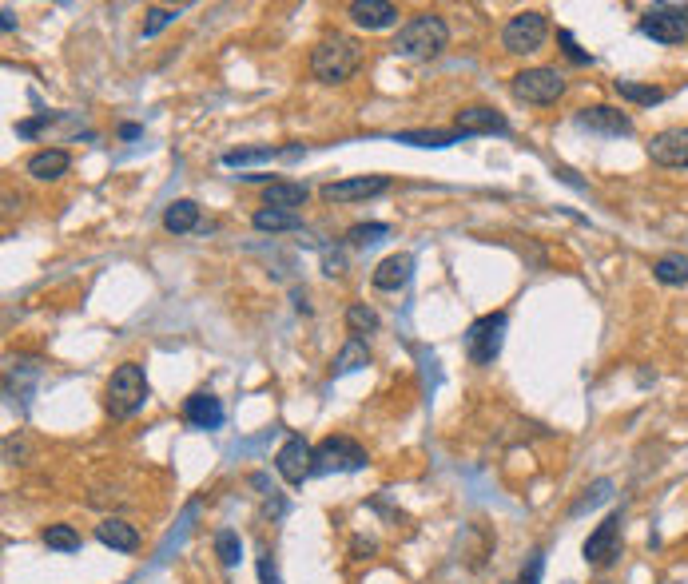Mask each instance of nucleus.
Wrapping results in <instances>:
<instances>
[{"label":"nucleus","mask_w":688,"mask_h":584,"mask_svg":"<svg viewBox=\"0 0 688 584\" xmlns=\"http://www.w3.org/2000/svg\"><path fill=\"white\" fill-rule=\"evenodd\" d=\"M386 235H390V227H386V223H354V227L346 231L350 247H374V243H382Z\"/></svg>","instance_id":"2f4dec72"},{"label":"nucleus","mask_w":688,"mask_h":584,"mask_svg":"<svg viewBox=\"0 0 688 584\" xmlns=\"http://www.w3.org/2000/svg\"><path fill=\"white\" fill-rule=\"evenodd\" d=\"M645 151H649V159H653L657 167H688V124L657 132V136L645 144Z\"/></svg>","instance_id":"ddd939ff"},{"label":"nucleus","mask_w":688,"mask_h":584,"mask_svg":"<svg viewBox=\"0 0 688 584\" xmlns=\"http://www.w3.org/2000/svg\"><path fill=\"white\" fill-rule=\"evenodd\" d=\"M394 144H410V147H434V151H442V147H454L462 144V136L458 132H398L394 136Z\"/></svg>","instance_id":"cd10ccee"},{"label":"nucleus","mask_w":688,"mask_h":584,"mask_svg":"<svg viewBox=\"0 0 688 584\" xmlns=\"http://www.w3.org/2000/svg\"><path fill=\"white\" fill-rule=\"evenodd\" d=\"M346 330H350L354 338L374 334V330H378V314H374L366 302H350V306H346Z\"/></svg>","instance_id":"7c9ffc66"},{"label":"nucleus","mask_w":688,"mask_h":584,"mask_svg":"<svg viewBox=\"0 0 688 584\" xmlns=\"http://www.w3.org/2000/svg\"><path fill=\"white\" fill-rule=\"evenodd\" d=\"M183 8H148V20H144V28H140V36L144 40H152L156 32H164L168 24H175V16H179Z\"/></svg>","instance_id":"72a5a7b5"},{"label":"nucleus","mask_w":688,"mask_h":584,"mask_svg":"<svg viewBox=\"0 0 688 584\" xmlns=\"http://www.w3.org/2000/svg\"><path fill=\"white\" fill-rule=\"evenodd\" d=\"M557 44H561V52H565V60H569V64H577V68H589V64H593V56L577 48V40H573V32H569V28H561V32H557Z\"/></svg>","instance_id":"f704fd0d"},{"label":"nucleus","mask_w":688,"mask_h":584,"mask_svg":"<svg viewBox=\"0 0 688 584\" xmlns=\"http://www.w3.org/2000/svg\"><path fill=\"white\" fill-rule=\"evenodd\" d=\"M267 159H283V147L259 144V147H235V151H223V167H251V163H267Z\"/></svg>","instance_id":"393cba45"},{"label":"nucleus","mask_w":688,"mask_h":584,"mask_svg":"<svg viewBox=\"0 0 688 584\" xmlns=\"http://www.w3.org/2000/svg\"><path fill=\"white\" fill-rule=\"evenodd\" d=\"M140 136H144L140 124H120V140H140Z\"/></svg>","instance_id":"79ce46f5"},{"label":"nucleus","mask_w":688,"mask_h":584,"mask_svg":"<svg viewBox=\"0 0 688 584\" xmlns=\"http://www.w3.org/2000/svg\"><path fill=\"white\" fill-rule=\"evenodd\" d=\"M251 227H255V231H271V235H279V231H299V227H303V219H299L295 211L259 207V211L251 215Z\"/></svg>","instance_id":"5701e85b"},{"label":"nucleus","mask_w":688,"mask_h":584,"mask_svg":"<svg viewBox=\"0 0 688 584\" xmlns=\"http://www.w3.org/2000/svg\"><path fill=\"white\" fill-rule=\"evenodd\" d=\"M164 227L172 235H191L199 231V203L195 199H175L172 207L164 211Z\"/></svg>","instance_id":"4be33fe9"},{"label":"nucleus","mask_w":688,"mask_h":584,"mask_svg":"<svg viewBox=\"0 0 688 584\" xmlns=\"http://www.w3.org/2000/svg\"><path fill=\"white\" fill-rule=\"evenodd\" d=\"M346 12L366 32H382V28L398 24V4H390V0H354Z\"/></svg>","instance_id":"f3484780"},{"label":"nucleus","mask_w":688,"mask_h":584,"mask_svg":"<svg viewBox=\"0 0 688 584\" xmlns=\"http://www.w3.org/2000/svg\"><path fill=\"white\" fill-rule=\"evenodd\" d=\"M183 418H187L191 430H219L223 418H227V410H223V402H219L215 394L199 390V394H191V398L183 402Z\"/></svg>","instance_id":"dca6fc26"},{"label":"nucleus","mask_w":688,"mask_h":584,"mask_svg":"<svg viewBox=\"0 0 688 584\" xmlns=\"http://www.w3.org/2000/svg\"><path fill=\"white\" fill-rule=\"evenodd\" d=\"M410 279H414V259H410V255H390V259H382V263L374 267V275H370L374 291H402Z\"/></svg>","instance_id":"6ab92c4d"},{"label":"nucleus","mask_w":688,"mask_h":584,"mask_svg":"<svg viewBox=\"0 0 688 584\" xmlns=\"http://www.w3.org/2000/svg\"><path fill=\"white\" fill-rule=\"evenodd\" d=\"M641 32L653 36L657 44H681L688 40V8H673V4H657L641 16Z\"/></svg>","instance_id":"1a4fd4ad"},{"label":"nucleus","mask_w":688,"mask_h":584,"mask_svg":"<svg viewBox=\"0 0 688 584\" xmlns=\"http://www.w3.org/2000/svg\"><path fill=\"white\" fill-rule=\"evenodd\" d=\"M323 275H331V279L346 275V251L343 247H323Z\"/></svg>","instance_id":"c9c22d12"},{"label":"nucleus","mask_w":688,"mask_h":584,"mask_svg":"<svg viewBox=\"0 0 688 584\" xmlns=\"http://www.w3.org/2000/svg\"><path fill=\"white\" fill-rule=\"evenodd\" d=\"M653 275H657V283H665V287H685L688 259L685 255H661V259L653 263Z\"/></svg>","instance_id":"bb28decb"},{"label":"nucleus","mask_w":688,"mask_h":584,"mask_svg":"<svg viewBox=\"0 0 688 584\" xmlns=\"http://www.w3.org/2000/svg\"><path fill=\"white\" fill-rule=\"evenodd\" d=\"M541 573H545V553H533V557L525 561V569H521L517 584H541Z\"/></svg>","instance_id":"4c0bfd02"},{"label":"nucleus","mask_w":688,"mask_h":584,"mask_svg":"<svg viewBox=\"0 0 688 584\" xmlns=\"http://www.w3.org/2000/svg\"><path fill=\"white\" fill-rule=\"evenodd\" d=\"M56 120H60L56 112H40L36 120H20V124H16V136H20V140H32L40 128H48V124H56Z\"/></svg>","instance_id":"e433bc0d"},{"label":"nucleus","mask_w":688,"mask_h":584,"mask_svg":"<svg viewBox=\"0 0 688 584\" xmlns=\"http://www.w3.org/2000/svg\"><path fill=\"white\" fill-rule=\"evenodd\" d=\"M545 36H549L545 12L525 8V12H517V16L506 20V28H502V48L514 52V56H529V52H537V48L545 44Z\"/></svg>","instance_id":"423d86ee"},{"label":"nucleus","mask_w":688,"mask_h":584,"mask_svg":"<svg viewBox=\"0 0 688 584\" xmlns=\"http://www.w3.org/2000/svg\"><path fill=\"white\" fill-rule=\"evenodd\" d=\"M370 457L366 449L358 445L354 438H323L315 445V465H311V477H327V473H358L366 469Z\"/></svg>","instance_id":"39448f33"},{"label":"nucleus","mask_w":688,"mask_h":584,"mask_svg":"<svg viewBox=\"0 0 688 584\" xmlns=\"http://www.w3.org/2000/svg\"><path fill=\"white\" fill-rule=\"evenodd\" d=\"M68 167H72V155L64 147H44V151L28 155V163H24V171L32 179H40V183H52V179L68 175Z\"/></svg>","instance_id":"a211bd4d"},{"label":"nucleus","mask_w":688,"mask_h":584,"mask_svg":"<svg viewBox=\"0 0 688 584\" xmlns=\"http://www.w3.org/2000/svg\"><path fill=\"white\" fill-rule=\"evenodd\" d=\"M303 151H307V147H303V144H295V147H283V159H287V163H295V159H299V155H303Z\"/></svg>","instance_id":"37998d69"},{"label":"nucleus","mask_w":688,"mask_h":584,"mask_svg":"<svg viewBox=\"0 0 688 584\" xmlns=\"http://www.w3.org/2000/svg\"><path fill=\"white\" fill-rule=\"evenodd\" d=\"M354 553H374V541H362V537H358V541H354Z\"/></svg>","instance_id":"a18cd8bd"},{"label":"nucleus","mask_w":688,"mask_h":584,"mask_svg":"<svg viewBox=\"0 0 688 584\" xmlns=\"http://www.w3.org/2000/svg\"><path fill=\"white\" fill-rule=\"evenodd\" d=\"M215 557H219L223 569H235V565L243 561V541H239L235 529H219V533H215Z\"/></svg>","instance_id":"c756f323"},{"label":"nucleus","mask_w":688,"mask_h":584,"mask_svg":"<svg viewBox=\"0 0 688 584\" xmlns=\"http://www.w3.org/2000/svg\"><path fill=\"white\" fill-rule=\"evenodd\" d=\"M581 553H585V565H593V569H605V565H613L621 557V513L617 509L589 533Z\"/></svg>","instance_id":"6e6552de"},{"label":"nucleus","mask_w":688,"mask_h":584,"mask_svg":"<svg viewBox=\"0 0 688 584\" xmlns=\"http://www.w3.org/2000/svg\"><path fill=\"white\" fill-rule=\"evenodd\" d=\"M40 382V362L36 358H8V374H4V394L8 402L16 406L20 398V414L28 410V398H32V386Z\"/></svg>","instance_id":"4468645a"},{"label":"nucleus","mask_w":688,"mask_h":584,"mask_svg":"<svg viewBox=\"0 0 688 584\" xmlns=\"http://www.w3.org/2000/svg\"><path fill=\"white\" fill-rule=\"evenodd\" d=\"M454 132L466 140V136H510V120L498 112V108H486V104H470L454 116Z\"/></svg>","instance_id":"9b49d317"},{"label":"nucleus","mask_w":688,"mask_h":584,"mask_svg":"<svg viewBox=\"0 0 688 584\" xmlns=\"http://www.w3.org/2000/svg\"><path fill=\"white\" fill-rule=\"evenodd\" d=\"M514 96L525 100V104H537V108L557 104L565 96V72H557V68H525V72L514 76Z\"/></svg>","instance_id":"0eeeda50"},{"label":"nucleus","mask_w":688,"mask_h":584,"mask_svg":"<svg viewBox=\"0 0 688 584\" xmlns=\"http://www.w3.org/2000/svg\"><path fill=\"white\" fill-rule=\"evenodd\" d=\"M259 584H279V569H275L271 553H263V557H259Z\"/></svg>","instance_id":"58836bf2"},{"label":"nucleus","mask_w":688,"mask_h":584,"mask_svg":"<svg viewBox=\"0 0 688 584\" xmlns=\"http://www.w3.org/2000/svg\"><path fill=\"white\" fill-rule=\"evenodd\" d=\"M577 128L593 132V136H605V140H621V136H633V120L621 112V108H609V104H593V108H581L573 116Z\"/></svg>","instance_id":"9d476101"},{"label":"nucleus","mask_w":688,"mask_h":584,"mask_svg":"<svg viewBox=\"0 0 688 584\" xmlns=\"http://www.w3.org/2000/svg\"><path fill=\"white\" fill-rule=\"evenodd\" d=\"M0 28H4V32H12V28H16V12H12V4H4V8H0Z\"/></svg>","instance_id":"a19ab883"},{"label":"nucleus","mask_w":688,"mask_h":584,"mask_svg":"<svg viewBox=\"0 0 688 584\" xmlns=\"http://www.w3.org/2000/svg\"><path fill=\"white\" fill-rule=\"evenodd\" d=\"M311 465H315V449L307 445V438H299V434H291V438L279 445V453H275V469L291 485H303L311 477Z\"/></svg>","instance_id":"f8f14e48"},{"label":"nucleus","mask_w":688,"mask_h":584,"mask_svg":"<svg viewBox=\"0 0 688 584\" xmlns=\"http://www.w3.org/2000/svg\"><path fill=\"white\" fill-rule=\"evenodd\" d=\"M358 64H362V48L346 32L323 36L315 44V52H311V76L319 84H343V80H350L358 72Z\"/></svg>","instance_id":"f03ea898"},{"label":"nucleus","mask_w":688,"mask_h":584,"mask_svg":"<svg viewBox=\"0 0 688 584\" xmlns=\"http://www.w3.org/2000/svg\"><path fill=\"white\" fill-rule=\"evenodd\" d=\"M609 497H613V481H609V477H601V481H593V485L585 489V497H581L569 513H573V517H581L585 509H597V505H601V501H609Z\"/></svg>","instance_id":"473e14b6"},{"label":"nucleus","mask_w":688,"mask_h":584,"mask_svg":"<svg viewBox=\"0 0 688 584\" xmlns=\"http://www.w3.org/2000/svg\"><path fill=\"white\" fill-rule=\"evenodd\" d=\"M390 191V179L386 175H358V179H339V183H327L323 187V199L327 203H354V199H374Z\"/></svg>","instance_id":"2eb2a0df"},{"label":"nucleus","mask_w":688,"mask_h":584,"mask_svg":"<svg viewBox=\"0 0 688 584\" xmlns=\"http://www.w3.org/2000/svg\"><path fill=\"white\" fill-rule=\"evenodd\" d=\"M613 92H617L621 100H629V104H641V108H653V104H661V100H665V92H661V88H653V84H637V80H613Z\"/></svg>","instance_id":"a878e982"},{"label":"nucleus","mask_w":688,"mask_h":584,"mask_svg":"<svg viewBox=\"0 0 688 584\" xmlns=\"http://www.w3.org/2000/svg\"><path fill=\"white\" fill-rule=\"evenodd\" d=\"M506 326H510V314L506 310H494V314H482L470 322L466 330V354L474 366H494L498 354H502V342H506Z\"/></svg>","instance_id":"20e7f679"},{"label":"nucleus","mask_w":688,"mask_h":584,"mask_svg":"<svg viewBox=\"0 0 688 584\" xmlns=\"http://www.w3.org/2000/svg\"><path fill=\"white\" fill-rule=\"evenodd\" d=\"M553 175H557V179H561V183H569V187H573V191H585V183H581V179H577V171H569V167H557V171H553Z\"/></svg>","instance_id":"ea45409f"},{"label":"nucleus","mask_w":688,"mask_h":584,"mask_svg":"<svg viewBox=\"0 0 688 584\" xmlns=\"http://www.w3.org/2000/svg\"><path fill=\"white\" fill-rule=\"evenodd\" d=\"M446 44H450L446 20H442L438 12H418V16H410V20L398 28V36H394L390 48H394L402 60H434V56L446 52Z\"/></svg>","instance_id":"f257e3e1"},{"label":"nucleus","mask_w":688,"mask_h":584,"mask_svg":"<svg viewBox=\"0 0 688 584\" xmlns=\"http://www.w3.org/2000/svg\"><path fill=\"white\" fill-rule=\"evenodd\" d=\"M44 545H48L52 553H80L84 537H80L72 525H48V529H44Z\"/></svg>","instance_id":"c85d7f7f"},{"label":"nucleus","mask_w":688,"mask_h":584,"mask_svg":"<svg viewBox=\"0 0 688 584\" xmlns=\"http://www.w3.org/2000/svg\"><path fill=\"white\" fill-rule=\"evenodd\" d=\"M362 366H370V350H366L362 338L350 334L343 342V350H339V358H335V366H331V374L343 378V374H354V370H362Z\"/></svg>","instance_id":"b1692460"},{"label":"nucleus","mask_w":688,"mask_h":584,"mask_svg":"<svg viewBox=\"0 0 688 584\" xmlns=\"http://www.w3.org/2000/svg\"><path fill=\"white\" fill-rule=\"evenodd\" d=\"M311 199V187L307 183H291V179H275V183H267V191H263V207H275V211H295L299 215V207Z\"/></svg>","instance_id":"412c9836"},{"label":"nucleus","mask_w":688,"mask_h":584,"mask_svg":"<svg viewBox=\"0 0 688 584\" xmlns=\"http://www.w3.org/2000/svg\"><path fill=\"white\" fill-rule=\"evenodd\" d=\"M96 541L108 545V549H116V553H136L140 549V529L128 525L124 517H104L96 525Z\"/></svg>","instance_id":"aec40b11"},{"label":"nucleus","mask_w":688,"mask_h":584,"mask_svg":"<svg viewBox=\"0 0 688 584\" xmlns=\"http://www.w3.org/2000/svg\"><path fill=\"white\" fill-rule=\"evenodd\" d=\"M295 310H299V314H311V302H307V294L303 291H295Z\"/></svg>","instance_id":"c03bdc74"},{"label":"nucleus","mask_w":688,"mask_h":584,"mask_svg":"<svg viewBox=\"0 0 688 584\" xmlns=\"http://www.w3.org/2000/svg\"><path fill=\"white\" fill-rule=\"evenodd\" d=\"M144 402H148V374H144V366L140 362L116 366L112 378H108V386H104V410L116 422H124V418L140 414Z\"/></svg>","instance_id":"7ed1b4c3"}]
</instances>
